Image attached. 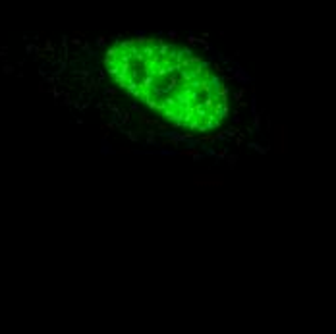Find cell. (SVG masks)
Segmentation results:
<instances>
[{
	"mask_svg": "<svg viewBox=\"0 0 336 334\" xmlns=\"http://www.w3.org/2000/svg\"><path fill=\"white\" fill-rule=\"evenodd\" d=\"M147 145H149V147H157L158 143H157V139H155V137H147Z\"/></svg>",
	"mask_w": 336,
	"mask_h": 334,
	"instance_id": "7",
	"label": "cell"
},
{
	"mask_svg": "<svg viewBox=\"0 0 336 334\" xmlns=\"http://www.w3.org/2000/svg\"><path fill=\"white\" fill-rule=\"evenodd\" d=\"M104 93H106L108 97H110V95H114V93H116V89H110V87H106V89H104Z\"/></svg>",
	"mask_w": 336,
	"mask_h": 334,
	"instance_id": "10",
	"label": "cell"
},
{
	"mask_svg": "<svg viewBox=\"0 0 336 334\" xmlns=\"http://www.w3.org/2000/svg\"><path fill=\"white\" fill-rule=\"evenodd\" d=\"M195 43H197L195 35H187V45H195Z\"/></svg>",
	"mask_w": 336,
	"mask_h": 334,
	"instance_id": "8",
	"label": "cell"
},
{
	"mask_svg": "<svg viewBox=\"0 0 336 334\" xmlns=\"http://www.w3.org/2000/svg\"><path fill=\"white\" fill-rule=\"evenodd\" d=\"M139 112L141 110H139V104H137V103H133V104L129 106V114H139Z\"/></svg>",
	"mask_w": 336,
	"mask_h": 334,
	"instance_id": "4",
	"label": "cell"
},
{
	"mask_svg": "<svg viewBox=\"0 0 336 334\" xmlns=\"http://www.w3.org/2000/svg\"><path fill=\"white\" fill-rule=\"evenodd\" d=\"M145 133H147V137H155V135H157L158 132H157V128H149V129H147V132H145Z\"/></svg>",
	"mask_w": 336,
	"mask_h": 334,
	"instance_id": "6",
	"label": "cell"
},
{
	"mask_svg": "<svg viewBox=\"0 0 336 334\" xmlns=\"http://www.w3.org/2000/svg\"><path fill=\"white\" fill-rule=\"evenodd\" d=\"M104 43H106V37H103V35H100V37H97V41H95V47L100 48V47H104Z\"/></svg>",
	"mask_w": 336,
	"mask_h": 334,
	"instance_id": "3",
	"label": "cell"
},
{
	"mask_svg": "<svg viewBox=\"0 0 336 334\" xmlns=\"http://www.w3.org/2000/svg\"><path fill=\"white\" fill-rule=\"evenodd\" d=\"M158 153H160V155H166V157H170V155H178L176 151H168V149H160Z\"/></svg>",
	"mask_w": 336,
	"mask_h": 334,
	"instance_id": "5",
	"label": "cell"
},
{
	"mask_svg": "<svg viewBox=\"0 0 336 334\" xmlns=\"http://www.w3.org/2000/svg\"><path fill=\"white\" fill-rule=\"evenodd\" d=\"M238 161H240V157H238V155H232V153H230L228 157H226V162H228V166H230V168H234Z\"/></svg>",
	"mask_w": 336,
	"mask_h": 334,
	"instance_id": "1",
	"label": "cell"
},
{
	"mask_svg": "<svg viewBox=\"0 0 336 334\" xmlns=\"http://www.w3.org/2000/svg\"><path fill=\"white\" fill-rule=\"evenodd\" d=\"M166 35H168V39H170V41H174V39L178 37V31H168Z\"/></svg>",
	"mask_w": 336,
	"mask_h": 334,
	"instance_id": "9",
	"label": "cell"
},
{
	"mask_svg": "<svg viewBox=\"0 0 336 334\" xmlns=\"http://www.w3.org/2000/svg\"><path fill=\"white\" fill-rule=\"evenodd\" d=\"M124 133L129 137V141H133V143L139 141V135H137V132H128V129H124Z\"/></svg>",
	"mask_w": 336,
	"mask_h": 334,
	"instance_id": "2",
	"label": "cell"
}]
</instances>
